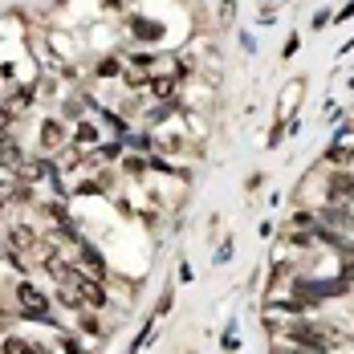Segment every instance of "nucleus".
Masks as SVG:
<instances>
[{"label":"nucleus","instance_id":"obj_1","mask_svg":"<svg viewBox=\"0 0 354 354\" xmlns=\"http://www.w3.org/2000/svg\"><path fill=\"white\" fill-rule=\"evenodd\" d=\"M45 269L53 273V281H57L62 297H66L70 306H94V310H102V306H106V289H102L98 277H90V273L82 277V273H73L70 265H62V261H49Z\"/></svg>","mask_w":354,"mask_h":354},{"label":"nucleus","instance_id":"obj_2","mask_svg":"<svg viewBox=\"0 0 354 354\" xmlns=\"http://www.w3.org/2000/svg\"><path fill=\"white\" fill-rule=\"evenodd\" d=\"M8 252H12V261H21V269H29V265H49V261H53L49 245H41L37 232H29V228H8Z\"/></svg>","mask_w":354,"mask_h":354},{"label":"nucleus","instance_id":"obj_3","mask_svg":"<svg viewBox=\"0 0 354 354\" xmlns=\"http://www.w3.org/2000/svg\"><path fill=\"white\" fill-rule=\"evenodd\" d=\"M17 297H21V310H25L29 318H41V322L49 318V301L37 293L33 285H21V289H17Z\"/></svg>","mask_w":354,"mask_h":354},{"label":"nucleus","instance_id":"obj_4","mask_svg":"<svg viewBox=\"0 0 354 354\" xmlns=\"http://www.w3.org/2000/svg\"><path fill=\"white\" fill-rule=\"evenodd\" d=\"M301 94H306V82H293V86H289V90L281 94L285 110H293V106H297V98H301Z\"/></svg>","mask_w":354,"mask_h":354},{"label":"nucleus","instance_id":"obj_5","mask_svg":"<svg viewBox=\"0 0 354 354\" xmlns=\"http://www.w3.org/2000/svg\"><path fill=\"white\" fill-rule=\"evenodd\" d=\"M66 142V131L57 122H45V147H62Z\"/></svg>","mask_w":354,"mask_h":354},{"label":"nucleus","instance_id":"obj_6","mask_svg":"<svg viewBox=\"0 0 354 354\" xmlns=\"http://www.w3.org/2000/svg\"><path fill=\"white\" fill-rule=\"evenodd\" d=\"M4 351H12V354H29V351H37L33 342H21V338H8L4 342Z\"/></svg>","mask_w":354,"mask_h":354},{"label":"nucleus","instance_id":"obj_7","mask_svg":"<svg viewBox=\"0 0 354 354\" xmlns=\"http://www.w3.org/2000/svg\"><path fill=\"white\" fill-rule=\"evenodd\" d=\"M122 167H127L131 176H142V171H147V163H142V159H135V155H131V159H122Z\"/></svg>","mask_w":354,"mask_h":354},{"label":"nucleus","instance_id":"obj_8","mask_svg":"<svg viewBox=\"0 0 354 354\" xmlns=\"http://www.w3.org/2000/svg\"><path fill=\"white\" fill-rule=\"evenodd\" d=\"M176 90V77H155V94H171Z\"/></svg>","mask_w":354,"mask_h":354},{"label":"nucleus","instance_id":"obj_9","mask_svg":"<svg viewBox=\"0 0 354 354\" xmlns=\"http://www.w3.org/2000/svg\"><path fill=\"white\" fill-rule=\"evenodd\" d=\"M98 73H102V77H114V73H118V62H102V70Z\"/></svg>","mask_w":354,"mask_h":354},{"label":"nucleus","instance_id":"obj_10","mask_svg":"<svg viewBox=\"0 0 354 354\" xmlns=\"http://www.w3.org/2000/svg\"><path fill=\"white\" fill-rule=\"evenodd\" d=\"M342 277H346V281H354V261L346 265V269H342Z\"/></svg>","mask_w":354,"mask_h":354}]
</instances>
